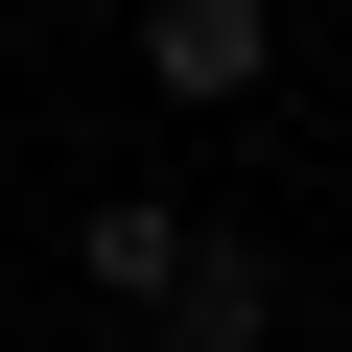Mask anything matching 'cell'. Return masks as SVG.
I'll return each mask as SVG.
<instances>
[{
    "label": "cell",
    "instance_id": "cell-1",
    "mask_svg": "<svg viewBox=\"0 0 352 352\" xmlns=\"http://www.w3.org/2000/svg\"><path fill=\"white\" fill-rule=\"evenodd\" d=\"M71 258H94V305H141V329H164V282H188V212H164V188H94V212H71Z\"/></svg>",
    "mask_w": 352,
    "mask_h": 352
},
{
    "label": "cell",
    "instance_id": "cell-4",
    "mask_svg": "<svg viewBox=\"0 0 352 352\" xmlns=\"http://www.w3.org/2000/svg\"><path fill=\"white\" fill-rule=\"evenodd\" d=\"M94 352H164V329H94Z\"/></svg>",
    "mask_w": 352,
    "mask_h": 352
},
{
    "label": "cell",
    "instance_id": "cell-3",
    "mask_svg": "<svg viewBox=\"0 0 352 352\" xmlns=\"http://www.w3.org/2000/svg\"><path fill=\"white\" fill-rule=\"evenodd\" d=\"M141 71H164V94H258V71H282V24H258V0H164Z\"/></svg>",
    "mask_w": 352,
    "mask_h": 352
},
{
    "label": "cell",
    "instance_id": "cell-5",
    "mask_svg": "<svg viewBox=\"0 0 352 352\" xmlns=\"http://www.w3.org/2000/svg\"><path fill=\"white\" fill-rule=\"evenodd\" d=\"M329 235H352V188H329Z\"/></svg>",
    "mask_w": 352,
    "mask_h": 352
},
{
    "label": "cell",
    "instance_id": "cell-2",
    "mask_svg": "<svg viewBox=\"0 0 352 352\" xmlns=\"http://www.w3.org/2000/svg\"><path fill=\"white\" fill-rule=\"evenodd\" d=\"M282 329V258L258 235H188V282H164V352H258Z\"/></svg>",
    "mask_w": 352,
    "mask_h": 352
}]
</instances>
